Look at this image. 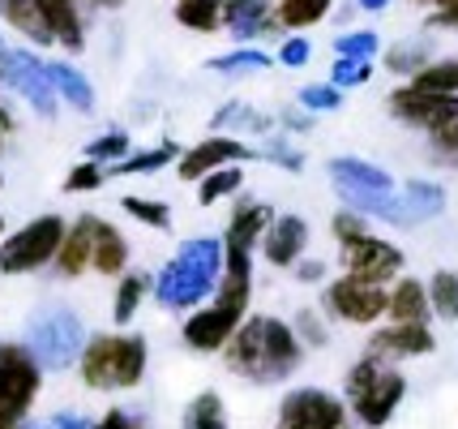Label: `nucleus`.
I'll return each mask as SVG.
<instances>
[{
    "mask_svg": "<svg viewBox=\"0 0 458 429\" xmlns=\"http://www.w3.org/2000/svg\"><path fill=\"white\" fill-rule=\"evenodd\" d=\"M223 361L227 369H236L240 378H253V382H279L292 378L304 361V339L296 327H287L283 318L270 313H249L240 330L227 339L223 347Z\"/></svg>",
    "mask_w": 458,
    "mask_h": 429,
    "instance_id": "obj_1",
    "label": "nucleus"
},
{
    "mask_svg": "<svg viewBox=\"0 0 458 429\" xmlns=\"http://www.w3.org/2000/svg\"><path fill=\"white\" fill-rule=\"evenodd\" d=\"M227 245V241H223ZM253 301V249L227 245V266H223V284L215 287V301L198 313H189L184 322V344L193 352H223L227 339L249 318Z\"/></svg>",
    "mask_w": 458,
    "mask_h": 429,
    "instance_id": "obj_2",
    "label": "nucleus"
},
{
    "mask_svg": "<svg viewBox=\"0 0 458 429\" xmlns=\"http://www.w3.org/2000/svg\"><path fill=\"white\" fill-rule=\"evenodd\" d=\"M223 266H227V245L215 236H193L184 241L180 253L159 270L155 279V301L163 309H193L201 305L215 287L223 284Z\"/></svg>",
    "mask_w": 458,
    "mask_h": 429,
    "instance_id": "obj_3",
    "label": "nucleus"
},
{
    "mask_svg": "<svg viewBox=\"0 0 458 429\" xmlns=\"http://www.w3.org/2000/svg\"><path fill=\"white\" fill-rule=\"evenodd\" d=\"M146 361L150 347L133 330H103L90 335L81 347L78 378L90 390H133L146 378Z\"/></svg>",
    "mask_w": 458,
    "mask_h": 429,
    "instance_id": "obj_4",
    "label": "nucleus"
},
{
    "mask_svg": "<svg viewBox=\"0 0 458 429\" xmlns=\"http://www.w3.org/2000/svg\"><path fill=\"white\" fill-rule=\"evenodd\" d=\"M330 184L343 198V206H352L360 215H373V219H386L394 227H407L403 184H394V176L386 167L356 159V155H339V159H330Z\"/></svg>",
    "mask_w": 458,
    "mask_h": 429,
    "instance_id": "obj_5",
    "label": "nucleus"
},
{
    "mask_svg": "<svg viewBox=\"0 0 458 429\" xmlns=\"http://www.w3.org/2000/svg\"><path fill=\"white\" fill-rule=\"evenodd\" d=\"M335 241H339V258H343V270L352 275V279H364V284H394L403 275V258L399 245H390V241H381L369 232L364 224V215L352 210V206H343L339 215H335Z\"/></svg>",
    "mask_w": 458,
    "mask_h": 429,
    "instance_id": "obj_6",
    "label": "nucleus"
},
{
    "mask_svg": "<svg viewBox=\"0 0 458 429\" xmlns=\"http://www.w3.org/2000/svg\"><path fill=\"white\" fill-rule=\"evenodd\" d=\"M403 395H407V378L394 369V361H381L373 352H364L356 365L347 369V408L356 412L360 425L381 429L399 412Z\"/></svg>",
    "mask_w": 458,
    "mask_h": 429,
    "instance_id": "obj_7",
    "label": "nucleus"
},
{
    "mask_svg": "<svg viewBox=\"0 0 458 429\" xmlns=\"http://www.w3.org/2000/svg\"><path fill=\"white\" fill-rule=\"evenodd\" d=\"M86 327L73 309H43L26 322V347L35 352L47 373H60V369L78 365L81 361V347H86Z\"/></svg>",
    "mask_w": 458,
    "mask_h": 429,
    "instance_id": "obj_8",
    "label": "nucleus"
},
{
    "mask_svg": "<svg viewBox=\"0 0 458 429\" xmlns=\"http://www.w3.org/2000/svg\"><path fill=\"white\" fill-rule=\"evenodd\" d=\"M64 232H69V224L60 215H39V219L21 224L18 232H9L0 241V275H30V270L56 262Z\"/></svg>",
    "mask_w": 458,
    "mask_h": 429,
    "instance_id": "obj_9",
    "label": "nucleus"
},
{
    "mask_svg": "<svg viewBox=\"0 0 458 429\" xmlns=\"http://www.w3.org/2000/svg\"><path fill=\"white\" fill-rule=\"evenodd\" d=\"M43 387V365L26 344H0V425L21 429Z\"/></svg>",
    "mask_w": 458,
    "mask_h": 429,
    "instance_id": "obj_10",
    "label": "nucleus"
},
{
    "mask_svg": "<svg viewBox=\"0 0 458 429\" xmlns=\"http://www.w3.org/2000/svg\"><path fill=\"white\" fill-rule=\"evenodd\" d=\"M0 82L9 86L13 95L30 103L39 116H56V86L47 78V61H39L26 47H4L0 52Z\"/></svg>",
    "mask_w": 458,
    "mask_h": 429,
    "instance_id": "obj_11",
    "label": "nucleus"
},
{
    "mask_svg": "<svg viewBox=\"0 0 458 429\" xmlns=\"http://www.w3.org/2000/svg\"><path fill=\"white\" fill-rule=\"evenodd\" d=\"M279 429H352V412L339 395L321 387H296L283 395Z\"/></svg>",
    "mask_w": 458,
    "mask_h": 429,
    "instance_id": "obj_12",
    "label": "nucleus"
},
{
    "mask_svg": "<svg viewBox=\"0 0 458 429\" xmlns=\"http://www.w3.org/2000/svg\"><path fill=\"white\" fill-rule=\"evenodd\" d=\"M390 116L416 124L424 133H441L458 121V95H445V90H424V86L407 82L403 90L390 95Z\"/></svg>",
    "mask_w": 458,
    "mask_h": 429,
    "instance_id": "obj_13",
    "label": "nucleus"
},
{
    "mask_svg": "<svg viewBox=\"0 0 458 429\" xmlns=\"http://www.w3.org/2000/svg\"><path fill=\"white\" fill-rule=\"evenodd\" d=\"M326 309H330V318H339V322L369 327V322L386 318V309H390V292H386L381 284H364V279L343 275V279H335V284L326 287Z\"/></svg>",
    "mask_w": 458,
    "mask_h": 429,
    "instance_id": "obj_14",
    "label": "nucleus"
},
{
    "mask_svg": "<svg viewBox=\"0 0 458 429\" xmlns=\"http://www.w3.org/2000/svg\"><path fill=\"white\" fill-rule=\"evenodd\" d=\"M244 159H258V150H249V146L240 142V138H201L193 150H184L176 159V176L180 181H201V176H210V172H219L227 164H244Z\"/></svg>",
    "mask_w": 458,
    "mask_h": 429,
    "instance_id": "obj_15",
    "label": "nucleus"
},
{
    "mask_svg": "<svg viewBox=\"0 0 458 429\" xmlns=\"http://www.w3.org/2000/svg\"><path fill=\"white\" fill-rule=\"evenodd\" d=\"M95 9H103V0H39V13L52 30V43H60L64 52L86 47V21Z\"/></svg>",
    "mask_w": 458,
    "mask_h": 429,
    "instance_id": "obj_16",
    "label": "nucleus"
},
{
    "mask_svg": "<svg viewBox=\"0 0 458 429\" xmlns=\"http://www.w3.org/2000/svg\"><path fill=\"white\" fill-rule=\"evenodd\" d=\"M437 347L428 322H390V327L373 330L369 339V352L381 356V361H407V356H428Z\"/></svg>",
    "mask_w": 458,
    "mask_h": 429,
    "instance_id": "obj_17",
    "label": "nucleus"
},
{
    "mask_svg": "<svg viewBox=\"0 0 458 429\" xmlns=\"http://www.w3.org/2000/svg\"><path fill=\"white\" fill-rule=\"evenodd\" d=\"M56 275L60 279H78L86 270H95V215H78L69 232H64V245L56 253Z\"/></svg>",
    "mask_w": 458,
    "mask_h": 429,
    "instance_id": "obj_18",
    "label": "nucleus"
},
{
    "mask_svg": "<svg viewBox=\"0 0 458 429\" xmlns=\"http://www.w3.org/2000/svg\"><path fill=\"white\" fill-rule=\"evenodd\" d=\"M309 249V224L300 215H279L270 232L261 236V253L270 266H296Z\"/></svg>",
    "mask_w": 458,
    "mask_h": 429,
    "instance_id": "obj_19",
    "label": "nucleus"
},
{
    "mask_svg": "<svg viewBox=\"0 0 458 429\" xmlns=\"http://www.w3.org/2000/svg\"><path fill=\"white\" fill-rule=\"evenodd\" d=\"M227 30L240 43L283 30L279 13H275V0H227Z\"/></svg>",
    "mask_w": 458,
    "mask_h": 429,
    "instance_id": "obj_20",
    "label": "nucleus"
},
{
    "mask_svg": "<svg viewBox=\"0 0 458 429\" xmlns=\"http://www.w3.org/2000/svg\"><path fill=\"white\" fill-rule=\"evenodd\" d=\"M270 224H275V210L266 202H240L236 210H232V219H227L223 241H227V245L253 249V245H261V236L270 232Z\"/></svg>",
    "mask_w": 458,
    "mask_h": 429,
    "instance_id": "obj_21",
    "label": "nucleus"
},
{
    "mask_svg": "<svg viewBox=\"0 0 458 429\" xmlns=\"http://www.w3.org/2000/svg\"><path fill=\"white\" fill-rule=\"evenodd\" d=\"M390 322H428L433 318V301H428V287L420 279H407L399 275L394 287H390V309H386Z\"/></svg>",
    "mask_w": 458,
    "mask_h": 429,
    "instance_id": "obj_22",
    "label": "nucleus"
},
{
    "mask_svg": "<svg viewBox=\"0 0 458 429\" xmlns=\"http://www.w3.org/2000/svg\"><path fill=\"white\" fill-rule=\"evenodd\" d=\"M95 270L99 275H124L129 270V241H124V232L112 227L107 219L95 215Z\"/></svg>",
    "mask_w": 458,
    "mask_h": 429,
    "instance_id": "obj_23",
    "label": "nucleus"
},
{
    "mask_svg": "<svg viewBox=\"0 0 458 429\" xmlns=\"http://www.w3.org/2000/svg\"><path fill=\"white\" fill-rule=\"evenodd\" d=\"M445 210V189L433 181H407L403 184V215H407V227L424 224V219H437Z\"/></svg>",
    "mask_w": 458,
    "mask_h": 429,
    "instance_id": "obj_24",
    "label": "nucleus"
},
{
    "mask_svg": "<svg viewBox=\"0 0 458 429\" xmlns=\"http://www.w3.org/2000/svg\"><path fill=\"white\" fill-rule=\"evenodd\" d=\"M155 292V279L146 275V270H124L116 284V305H112V318H116V327H129L133 318H138V309L146 305V296Z\"/></svg>",
    "mask_w": 458,
    "mask_h": 429,
    "instance_id": "obj_25",
    "label": "nucleus"
},
{
    "mask_svg": "<svg viewBox=\"0 0 458 429\" xmlns=\"http://www.w3.org/2000/svg\"><path fill=\"white\" fill-rule=\"evenodd\" d=\"M47 78H52V86H56V95L64 103H73L81 116L86 112H95V86L81 78L73 64H64V61H47Z\"/></svg>",
    "mask_w": 458,
    "mask_h": 429,
    "instance_id": "obj_26",
    "label": "nucleus"
},
{
    "mask_svg": "<svg viewBox=\"0 0 458 429\" xmlns=\"http://www.w3.org/2000/svg\"><path fill=\"white\" fill-rule=\"evenodd\" d=\"M0 18L30 43H43V47L52 43V30H47V21L39 13V0H0Z\"/></svg>",
    "mask_w": 458,
    "mask_h": 429,
    "instance_id": "obj_27",
    "label": "nucleus"
},
{
    "mask_svg": "<svg viewBox=\"0 0 458 429\" xmlns=\"http://www.w3.org/2000/svg\"><path fill=\"white\" fill-rule=\"evenodd\" d=\"M176 21L198 35H215L227 26V0H176Z\"/></svg>",
    "mask_w": 458,
    "mask_h": 429,
    "instance_id": "obj_28",
    "label": "nucleus"
},
{
    "mask_svg": "<svg viewBox=\"0 0 458 429\" xmlns=\"http://www.w3.org/2000/svg\"><path fill=\"white\" fill-rule=\"evenodd\" d=\"M180 159V146L176 142H163L155 150H138V155H124L120 164L107 167V176H146V172H159V167L176 164Z\"/></svg>",
    "mask_w": 458,
    "mask_h": 429,
    "instance_id": "obj_29",
    "label": "nucleus"
},
{
    "mask_svg": "<svg viewBox=\"0 0 458 429\" xmlns=\"http://www.w3.org/2000/svg\"><path fill=\"white\" fill-rule=\"evenodd\" d=\"M184 429H227V404L219 390H201L184 404Z\"/></svg>",
    "mask_w": 458,
    "mask_h": 429,
    "instance_id": "obj_30",
    "label": "nucleus"
},
{
    "mask_svg": "<svg viewBox=\"0 0 458 429\" xmlns=\"http://www.w3.org/2000/svg\"><path fill=\"white\" fill-rule=\"evenodd\" d=\"M335 0H275V13H279L283 30H309L330 13Z\"/></svg>",
    "mask_w": 458,
    "mask_h": 429,
    "instance_id": "obj_31",
    "label": "nucleus"
},
{
    "mask_svg": "<svg viewBox=\"0 0 458 429\" xmlns=\"http://www.w3.org/2000/svg\"><path fill=\"white\" fill-rule=\"evenodd\" d=\"M270 116H261V112H253L249 103H227L223 112H215V121H210V129L215 133H223V129H244V133H266L270 129Z\"/></svg>",
    "mask_w": 458,
    "mask_h": 429,
    "instance_id": "obj_32",
    "label": "nucleus"
},
{
    "mask_svg": "<svg viewBox=\"0 0 458 429\" xmlns=\"http://www.w3.org/2000/svg\"><path fill=\"white\" fill-rule=\"evenodd\" d=\"M428 301H433V313H437V318L458 322V275L454 270H433V279H428Z\"/></svg>",
    "mask_w": 458,
    "mask_h": 429,
    "instance_id": "obj_33",
    "label": "nucleus"
},
{
    "mask_svg": "<svg viewBox=\"0 0 458 429\" xmlns=\"http://www.w3.org/2000/svg\"><path fill=\"white\" fill-rule=\"evenodd\" d=\"M411 82L424 86V90H445V95H458V56L428 61L424 69H416V73H411Z\"/></svg>",
    "mask_w": 458,
    "mask_h": 429,
    "instance_id": "obj_34",
    "label": "nucleus"
},
{
    "mask_svg": "<svg viewBox=\"0 0 458 429\" xmlns=\"http://www.w3.org/2000/svg\"><path fill=\"white\" fill-rule=\"evenodd\" d=\"M240 184H244L240 164H227V167H219V172H210V176H201V181H198V198H201V206H210V202H219V198H232Z\"/></svg>",
    "mask_w": 458,
    "mask_h": 429,
    "instance_id": "obj_35",
    "label": "nucleus"
},
{
    "mask_svg": "<svg viewBox=\"0 0 458 429\" xmlns=\"http://www.w3.org/2000/svg\"><path fill=\"white\" fill-rule=\"evenodd\" d=\"M120 206H124V215H133L138 224L155 227V232H167V227H172V210H167V202H159V198L129 193V198H120Z\"/></svg>",
    "mask_w": 458,
    "mask_h": 429,
    "instance_id": "obj_36",
    "label": "nucleus"
},
{
    "mask_svg": "<svg viewBox=\"0 0 458 429\" xmlns=\"http://www.w3.org/2000/svg\"><path fill=\"white\" fill-rule=\"evenodd\" d=\"M210 69H215V73H258V69H270V56L258 52V47H236V52H227V56H215Z\"/></svg>",
    "mask_w": 458,
    "mask_h": 429,
    "instance_id": "obj_37",
    "label": "nucleus"
},
{
    "mask_svg": "<svg viewBox=\"0 0 458 429\" xmlns=\"http://www.w3.org/2000/svg\"><path fill=\"white\" fill-rule=\"evenodd\" d=\"M103 181H107V164H99V159H81L78 167H69L64 193H95Z\"/></svg>",
    "mask_w": 458,
    "mask_h": 429,
    "instance_id": "obj_38",
    "label": "nucleus"
},
{
    "mask_svg": "<svg viewBox=\"0 0 458 429\" xmlns=\"http://www.w3.org/2000/svg\"><path fill=\"white\" fill-rule=\"evenodd\" d=\"M129 155V133L124 129H112V133H103V138H95V142L86 146V159H99V164H120Z\"/></svg>",
    "mask_w": 458,
    "mask_h": 429,
    "instance_id": "obj_39",
    "label": "nucleus"
},
{
    "mask_svg": "<svg viewBox=\"0 0 458 429\" xmlns=\"http://www.w3.org/2000/svg\"><path fill=\"white\" fill-rule=\"evenodd\" d=\"M377 35L373 30H352V35H339L335 39V56H356V61H373L377 56Z\"/></svg>",
    "mask_w": 458,
    "mask_h": 429,
    "instance_id": "obj_40",
    "label": "nucleus"
},
{
    "mask_svg": "<svg viewBox=\"0 0 458 429\" xmlns=\"http://www.w3.org/2000/svg\"><path fill=\"white\" fill-rule=\"evenodd\" d=\"M369 78H373V61H356V56H339L335 69H330V82L343 86V90L347 86H364Z\"/></svg>",
    "mask_w": 458,
    "mask_h": 429,
    "instance_id": "obj_41",
    "label": "nucleus"
},
{
    "mask_svg": "<svg viewBox=\"0 0 458 429\" xmlns=\"http://www.w3.org/2000/svg\"><path fill=\"white\" fill-rule=\"evenodd\" d=\"M339 103H343V86H335V82L304 86L300 90V107H309V112H335Z\"/></svg>",
    "mask_w": 458,
    "mask_h": 429,
    "instance_id": "obj_42",
    "label": "nucleus"
},
{
    "mask_svg": "<svg viewBox=\"0 0 458 429\" xmlns=\"http://www.w3.org/2000/svg\"><path fill=\"white\" fill-rule=\"evenodd\" d=\"M424 64H428V56H424L420 43H403V47H390V52H386V69H394V73H416Z\"/></svg>",
    "mask_w": 458,
    "mask_h": 429,
    "instance_id": "obj_43",
    "label": "nucleus"
},
{
    "mask_svg": "<svg viewBox=\"0 0 458 429\" xmlns=\"http://www.w3.org/2000/svg\"><path fill=\"white\" fill-rule=\"evenodd\" d=\"M261 155H266L270 164H283L287 172H300V167H304V155H300V150H292V146H287V138H275V142L266 146Z\"/></svg>",
    "mask_w": 458,
    "mask_h": 429,
    "instance_id": "obj_44",
    "label": "nucleus"
},
{
    "mask_svg": "<svg viewBox=\"0 0 458 429\" xmlns=\"http://www.w3.org/2000/svg\"><path fill=\"white\" fill-rule=\"evenodd\" d=\"M309 56H313V47H309V39H300V35H296V39H287L279 47V61L287 64V69H300Z\"/></svg>",
    "mask_w": 458,
    "mask_h": 429,
    "instance_id": "obj_45",
    "label": "nucleus"
},
{
    "mask_svg": "<svg viewBox=\"0 0 458 429\" xmlns=\"http://www.w3.org/2000/svg\"><path fill=\"white\" fill-rule=\"evenodd\" d=\"M95 429H146L133 416V412H124V408H112V412H103L99 421H95Z\"/></svg>",
    "mask_w": 458,
    "mask_h": 429,
    "instance_id": "obj_46",
    "label": "nucleus"
},
{
    "mask_svg": "<svg viewBox=\"0 0 458 429\" xmlns=\"http://www.w3.org/2000/svg\"><path fill=\"white\" fill-rule=\"evenodd\" d=\"M30 429H95V421H86L78 412H56V416H47L43 425H30Z\"/></svg>",
    "mask_w": 458,
    "mask_h": 429,
    "instance_id": "obj_47",
    "label": "nucleus"
},
{
    "mask_svg": "<svg viewBox=\"0 0 458 429\" xmlns=\"http://www.w3.org/2000/svg\"><path fill=\"white\" fill-rule=\"evenodd\" d=\"M433 26H450V30H458V0H437Z\"/></svg>",
    "mask_w": 458,
    "mask_h": 429,
    "instance_id": "obj_48",
    "label": "nucleus"
},
{
    "mask_svg": "<svg viewBox=\"0 0 458 429\" xmlns=\"http://www.w3.org/2000/svg\"><path fill=\"white\" fill-rule=\"evenodd\" d=\"M433 146H437V150H445V155H458V121L450 124V129L433 133Z\"/></svg>",
    "mask_w": 458,
    "mask_h": 429,
    "instance_id": "obj_49",
    "label": "nucleus"
},
{
    "mask_svg": "<svg viewBox=\"0 0 458 429\" xmlns=\"http://www.w3.org/2000/svg\"><path fill=\"white\" fill-rule=\"evenodd\" d=\"M300 330H304V335H309V344H326V327H321V322H313V313H300Z\"/></svg>",
    "mask_w": 458,
    "mask_h": 429,
    "instance_id": "obj_50",
    "label": "nucleus"
},
{
    "mask_svg": "<svg viewBox=\"0 0 458 429\" xmlns=\"http://www.w3.org/2000/svg\"><path fill=\"white\" fill-rule=\"evenodd\" d=\"M321 275H326L321 262H296V279H304V284H318Z\"/></svg>",
    "mask_w": 458,
    "mask_h": 429,
    "instance_id": "obj_51",
    "label": "nucleus"
},
{
    "mask_svg": "<svg viewBox=\"0 0 458 429\" xmlns=\"http://www.w3.org/2000/svg\"><path fill=\"white\" fill-rule=\"evenodd\" d=\"M13 129H18V121H13V112H9V107L0 103V133H13Z\"/></svg>",
    "mask_w": 458,
    "mask_h": 429,
    "instance_id": "obj_52",
    "label": "nucleus"
},
{
    "mask_svg": "<svg viewBox=\"0 0 458 429\" xmlns=\"http://www.w3.org/2000/svg\"><path fill=\"white\" fill-rule=\"evenodd\" d=\"M390 0H360V9H369V13H377V9H386Z\"/></svg>",
    "mask_w": 458,
    "mask_h": 429,
    "instance_id": "obj_53",
    "label": "nucleus"
},
{
    "mask_svg": "<svg viewBox=\"0 0 458 429\" xmlns=\"http://www.w3.org/2000/svg\"><path fill=\"white\" fill-rule=\"evenodd\" d=\"M120 4H124V0H103V9H120Z\"/></svg>",
    "mask_w": 458,
    "mask_h": 429,
    "instance_id": "obj_54",
    "label": "nucleus"
},
{
    "mask_svg": "<svg viewBox=\"0 0 458 429\" xmlns=\"http://www.w3.org/2000/svg\"><path fill=\"white\" fill-rule=\"evenodd\" d=\"M0 241H4V219H0Z\"/></svg>",
    "mask_w": 458,
    "mask_h": 429,
    "instance_id": "obj_55",
    "label": "nucleus"
},
{
    "mask_svg": "<svg viewBox=\"0 0 458 429\" xmlns=\"http://www.w3.org/2000/svg\"><path fill=\"white\" fill-rule=\"evenodd\" d=\"M420 4H437V0H420Z\"/></svg>",
    "mask_w": 458,
    "mask_h": 429,
    "instance_id": "obj_56",
    "label": "nucleus"
},
{
    "mask_svg": "<svg viewBox=\"0 0 458 429\" xmlns=\"http://www.w3.org/2000/svg\"><path fill=\"white\" fill-rule=\"evenodd\" d=\"M0 429H13V425H0Z\"/></svg>",
    "mask_w": 458,
    "mask_h": 429,
    "instance_id": "obj_57",
    "label": "nucleus"
},
{
    "mask_svg": "<svg viewBox=\"0 0 458 429\" xmlns=\"http://www.w3.org/2000/svg\"><path fill=\"white\" fill-rule=\"evenodd\" d=\"M0 184H4V176H0Z\"/></svg>",
    "mask_w": 458,
    "mask_h": 429,
    "instance_id": "obj_58",
    "label": "nucleus"
}]
</instances>
